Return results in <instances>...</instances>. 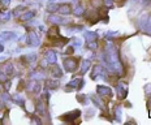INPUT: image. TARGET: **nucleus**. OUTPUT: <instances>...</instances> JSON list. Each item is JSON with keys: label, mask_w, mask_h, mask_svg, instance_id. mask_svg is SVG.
Returning a JSON list of instances; mask_svg holds the SVG:
<instances>
[{"label": "nucleus", "mask_w": 151, "mask_h": 125, "mask_svg": "<svg viewBox=\"0 0 151 125\" xmlns=\"http://www.w3.org/2000/svg\"><path fill=\"white\" fill-rule=\"evenodd\" d=\"M31 123L33 124H42V120L38 117H31Z\"/></svg>", "instance_id": "nucleus-34"}, {"label": "nucleus", "mask_w": 151, "mask_h": 125, "mask_svg": "<svg viewBox=\"0 0 151 125\" xmlns=\"http://www.w3.org/2000/svg\"><path fill=\"white\" fill-rule=\"evenodd\" d=\"M46 87L47 89H57L59 87V81H55V80H47Z\"/></svg>", "instance_id": "nucleus-20"}, {"label": "nucleus", "mask_w": 151, "mask_h": 125, "mask_svg": "<svg viewBox=\"0 0 151 125\" xmlns=\"http://www.w3.org/2000/svg\"><path fill=\"white\" fill-rule=\"evenodd\" d=\"M96 93L100 98H102V96H112V90H111L108 86H104V85H98Z\"/></svg>", "instance_id": "nucleus-5"}, {"label": "nucleus", "mask_w": 151, "mask_h": 125, "mask_svg": "<svg viewBox=\"0 0 151 125\" xmlns=\"http://www.w3.org/2000/svg\"><path fill=\"white\" fill-rule=\"evenodd\" d=\"M106 77V69L102 65H95L93 68V74L91 78L93 80H99V78H104Z\"/></svg>", "instance_id": "nucleus-3"}, {"label": "nucleus", "mask_w": 151, "mask_h": 125, "mask_svg": "<svg viewBox=\"0 0 151 125\" xmlns=\"http://www.w3.org/2000/svg\"><path fill=\"white\" fill-rule=\"evenodd\" d=\"M35 16V10H29V12H26V13H24V15L21 16V21H30L33 17Z\"/></svg>", "instance_id": "nucleus-18"}, {"label": "nucleus", "mask_w": 151, "mask_h": 125, "mask_svg": "<svg viewBox=\"0 0 151 125\" xmlns=\"http://www.w3.org/2000/svg\"><path fill=\"white\" fill-rule=\"evenodd\" d=\"M4 51V46H3V44H0V52H3Z\"/></svg>", "instance_id": "nucleus-39"}, {"label": "nucleus", "mask_w": 151, "mask_h": 125, "mask_svg": "<svg viewBox=\"0 0 151 125\" xmlns=\"http://www.w3.org/2000/svg\"><path fill=\"white\" fill-rule=\"evenodd\" d=\"M35 110H37V112H38L41 116H43L44 113H46V108H44V103H43V102H41V101H39L38 103H37V108H35Z\"/></svg>", "instance_id": "nucleus-21"}, {"label": "nucleus", "mask_w": 151, "mask_h": 125, "mask_svg": "<svg viewBox=\"0 0 151 125\" xmlns=\"http://www.w3.org/2000/svg\"><path fill=\"white\" fill-rule=\"evenodd\" d=\"M73 13L77 16V17H81V16H83V13H85V9H83L82 5H77V7L74 8Z\"/></svg>", "instance_id": "nucleus-23"}, {"label": "nucleus", "mask_w": 151, "mask_h": 125, "mask_svg": "<svg viewBox=\"0 0 151 125\" xmlns=\"http://www.w3.org/2000/svg\"><path fill=\"white\" fill-rule=\"evenodd\" d=\"M12 101L16 102V103H17L18 105H24V104H25L24 98H22L20 94H13V95H12Z\"/></svg>", "instance_id": "nucleus-19"}, {"label": "nucleus", "mask_w": 151, "mask_h": 125, "mask_svg": "<svg viewBox=\"0 0 151 125\" xmlns=\"http://www.w3.org/2000/svg\"><path fill=\"white\" fill-rule=\"evenodd\" d=\"M57 9H59V4H56V3H50L47 5V12H50V13L57 12Z\"/></svg>", "instance_id": "nucleus-22"}, {"label": "nucleus", "mask_w": 151, "mask_h": 125, "mask_svg": "<svg viewBox=\"0 0 151 125\" xmlns=\"http://www.w3.org/2000/svg\"><path fill=\"white\" fill-rule=\"evenodd\" d=\"M145 91H146L147 95L151 96V83H149V85H147L146 87H145Z\"/></svg>", "instance_id": "nucleus-31"}, {"label": "nucleus", "mask_w": 151, "mask_h": 125, "mask_svg": "<svg viewBox=\"0 0 151 125\" xmlns=\"http://www.w3.org/2000/svg\"><path fill=\"white\" fill-rule=\"evenodd\" d=\"M91 4H93L94 7H99V5L102 4V3H100L99 0H91Z\"/></svg>", "instance_id": "nucleus-36"}, {"label": "nucleus", "mask_w": 151, "mask_h": 125, "mask_svg": "<svg viewBox=\"0 0 151 125\" xmlns=\"http://www.w3.org/2000/svg\"><path fill=\"white\" fill-rule=\"evenodd\" d=\"M48 21H50V22H52V24H55V25L65 24V22H66L63 17H60V16H57V15H51V16L48 17Z\"/></svg>", "instance_id": "nucleus-11"}, {"label": "nucleus", "mask_w": 151, "mask_h": 125, "mask_svg": "<svg viewBox=\"0 0 151 125\" xmlns=\"http://www.w3.org/2000/svg\"><path fill=\"white\" fill-rule=\"evenodd\" d=\"M57 12L60 13V15H63V16H69L72 13V8H71V5L69 4H60L59 5Z\"/></svg>", "instance_id": "nucleus-8"}, {"label": "nucleus", "mask_w": 151, "mask_h": 125, "mask_svg": "<svg viewBox=\"0 0 151 125\" xmlns=\"http://www.w3.org/2000/svg\"><path fill=\"white\" fill-rule=\"evenodd\" d=\"M10 83H12V82H10L9 80H7V81L4 82V87H5V90H9V89H10Z\"/></svg>", "instance_id": "nucleus-35"}, {"label": "nucleus", "mask_w": 151, "mask_h": 125, "mask_svg": "<svg viewBox=\"0 0 151 125\" xmlns=\"http://www.w3.org/2000/svg\"><path fill=\"white\" fill-rule=\"evenodd\" d=\"M30 77L34 80H43L44 78V74H39L38 72H33L31 74H30Z\"/></svg>", "instance_id": "nucleus-27"}, {"label": "nucleus", "mask_w": 151, "mask_h": 125, "mask_svg": "<svg viewBox=\"0 0 151 125\" xmlns=\"http://www.w3.org/2000/svg\"><path fill=\"white\" fill-rule=\"evenodd\" d=\"M0 81H7V76H5V74H1L0 73Z\"/></svg>", "instance_id": "nucleus-38"}, {"label": "nucleus", "mask_w": 151, "mask_h": 125, "mask_svg": "<svg viewBox=\"0 0 151 125\" xmlns=\"http://www.w3.org/2000/svg\"><path fill=\"white\" fill-rule=\"evenodd\" d=\"M47 65H48V61H47V59L44 57V59L41 61V66L42 68H47Z\"/></svg>", "instance_id": "nucleus-33"}, {"label": "nucleus", "mask_w": 151, "mask_h": 125, "mask_svg": "<svg viewBox=\"0 0 151 125\" xmlns=\"http://www.w3.org/2000/svg\"><path fill=\"white\" fill-rule=\"evenodd\" d=\"M90 66H91V61H90V60H83V61L81 63L80 73L81 74H86V72L90 69Z\"/></svg>", "instance_id": "nucleus-13"}, {"label": "nucleus", "mask_w": 151, "mask_h": 125, "mask_svg": "<svg viewBox=\"0 0 151 125\" xmlns=\"http://www.w3.org/2000/svg\"><path fill=\"white\" fill-rule=\"evenodd\" d=\"M81 115V111L80 110H76V111H72V112L66 113L65 117H64V120L68 121V123H71V119H74V117H78V116Z\"/></svg>", "instance_id": "nucleus-15"}, {"label": "nucleus", "mask_w": 151, "mask_h": 125, "mask_svg": "<svg viewBox=\"0 0 151 125\" xmlns=\"http://www.w3.org/2000/svg\"><path fill=\"white\" fill-rule=\"evenodd\" d=\"M26 39H27V44L31 46V47H37V46L41 44V39H39L38 34L35 31H30L29 34H27Z\"/></svg>", "instance_id": "nucleus-4"}, {"label": "nucleus", "mask_w": 151, "mask_h": 125, "mask_svg": "<svg viewBox=\"0 0 151 125\" xmlns=\"http://www.w3.org/2000/svg\"><path fill=\"white\" fill-rule=\"evenodd\" d=\"M4 72H5V74H13V64L8 63L7 65L4 66Z\"/></svg>", "instance_id": "nucleus-25"}, {"label": "nucleus", "mask_w": 151, "mask_h": 125, "mask_svg": "<svg viewBox=\"0 0 151 125\" xmlns=\"http://www.w3.org/2000/svg\"><path fill=\"white\" fill-rule=\"evenodd\" d=\"M9 99H10V96L8 95L7 93H5V94H1V101H3V102H8Z\"/></svg>", "instance_id": "nucleus-30"}, {"label": "nucleus", "mask_w": 151, "mask_h": 125, "mask_svg": "<svg viewBox=\"0 0 151 125\" xmlns=\"http://www.w3.org/2000/svg\"><path fill=\"white\" fill-rule=\"evenodd\" d=\"M51 74L54 77H56V78H60V77L63 76V71L60 69V66H59L57 64L54 65V68H52V71H51Z\"/></svg>", "instance_id": "nucleus-17"}, {"label": "nucleus", "mask_w": 151, "mask_h": 125, "mask_svg": "<svg viewBox=\"0 0 151 125\" xmlns=\"http://www.w3.org/2000/svg\"><path fill=\"white\" fill-rule=\"evenodd\" d=\"M1 4H4L5 7H8V5L10 4V0H1Z\"/></svg>", "instance_id": "nucleus-37"}, {"label": "nucleus", "mask_w": 151, "mask_h": 125, "mask_svg": "<svg viewBox=\"0 0 151 125\" xmlns=\"http://www.w3.org/2000/svg\"><path fill=\"white\" fill-rule=\"evenodd\" d=\"M115 35H119L117 31H107L106 33V37H115Z\"/></svg>", "instance_id": "nucleus-32"}, {"label": "nucleus", "mask_w": 151, "mask_h": 125, "mask_svg": "<svg viewBox=\"0 0 151 125\" xmlns=\"http://www.w3.org/2000/svg\"><path fill=\"white\" fill-rule=\"evenodd\" d=\"M0 38H1L3 41H12V39H16V38H17V34L13 31H3L1 34H0Z\"/></svg>", "instance_id": "nucleus-9"}, {"label": "nucleus", "mask_w": 151, "mask_h": 125, "mask_svg": "<svg viewBox=\"0 0 151 125\" xmlns=\"http://www.w3.org/2000/svg\"><path fill=\"white\" fill-rule=\"evenodd\" d=\"M46 59H47L50 65H55V64L57 63V54L54 50H48V51L46 52Z\"/></svg>", "instance_id": "nucleus-7"}, {"label": "nucleus", "mask_w": 151, "mask_h": 125, "mask_svg": "<svg viewBox=\"0 0 151 125\" xmlns=\"http://www.w3.org/2000/svg\"><path fill=\"white\" fill-rule=\"evenodd\" d=\"M77 66H78V64L76 61V59L69 57V59L64 60V68H65L66 72H74L76 69H77Z\"/></svg>", "instance_id": "nucleus-6"}, {"label": "nucleus", "mask_w": 151, "mask_h": 125, "mask_svg": "<svg viewBox=\"0 0 151 125\" xmlns=\"http://www.w3.org/2000/svg\"><path fill=\"white\" fill-rule=\"evenodd\" d=\"M86 42H91V41H96L98 39V33L96 31H85L83 33Z\"/></svg>", "instance_id": "nucleus-12"}, {"label": "nucleus", "mask_w": 151, "mask_h": 125, "mask_svg": "<svg viewBox=\"0 0 151 125\" xmlns=\"http://www.w3.org/2000/svg\"><path fill=\"white\" fill-rule=\"evenodd\" d=\"M83 86V80L82 78H73L68 83V87H74V89H81Z\"/></svg>", "instance_id": "nucleus-10"}, {"label": "nucleus", "mask_w": 151, "mask_h": 125, "mask_svg": "<svg viewBox=\"0 0 151 125\" xmlns=\"http://www.w3.org/2000/svg\"><path fill=\"white\" fill-rule=\"evenodd\" d=\"M86 47H87V48H90V50H96V47H98V42H96V41L87 42V43H86Z\"/></svg>", "instance_id": "nucleus-26"}, {"label": "nucleus", "mask_w": 151, "mask_h": 125, "mask_svg": "<svg viewBox=\"0 0 151 125\" xmlns=\"http://www.w3.org/2000/svg\"><path fill=\"white\" fill-rule=\"evenodd\" d=\"M150 104H151V99H150Z\"/></svg>", "instance_id": "nucleus-42"}, {"label": "nucleus", "mask_w": 151, "mask_h": 125, "mask_svg": "<svg viewBox=\"0 0 151 125\" xmlns=\"http://www.w3.org/2000/svg\"><path fill=\"white\" fill-rule=\"evenodd\" d=\"M104 61L107 64V68L110 72H112L115 74H119V76H122L124 74V65L121 63V59H120V55L117 48L113 46V44H108L107 46V51L104 52Z\"/></svg>", "instance_id": "nucleus-1"}, {"label": "nucleus", "mask_w": 151, "mask_h": 125, "mask_svg": "<svg viewBox=\"0 0 151 125\" xmlns=\"http://www.w3.org/2000/svg\"><path fill=\"white\" fill-rule=\"evenodd\" d=\"M72 42H73V43H72V46H73L74 48H76V47H80V46H81V41L78 39V38H74V39L72 41Z\"/></svg>", "instance_id": "nucleus-28"}, {"label": "nucleus", "mask_w": 151, "mask_h": 125, "mask_svg": "<svg viewBox=\"0 0 151 125\" xmlns=\"http://www.w3.org/2000/svg\"><path fill=\"white\" fill-rule=\"evenodd\" d=\"M104 5L106 7H108V8H111V7H113V0H104Z\"/></svg>", "instance_id": "nucleus-29"}, {"label": "nucleus", "mask_w": 151, "mask_h": 125, "mask_svg": "<svg viewBox=\"0 0 151 125\" xmlns=\"http://www.w3.org/2000/svg\"><path fill=\"white\" fill-rule=\"evenodd\" d=\"M10 17H12V13H10L9 10H1V12H0V21L7 22L10 20Z\"/></svg>", "instance_id": "nucleus-16"}, {"label": "nucleus", "mask_w": 151, "mask_h": 125, "mask_svg": "<svg viewBox=\"0 0 151 125\" xmlns=\"http://www.w3.org/2000/svg\"><path fill=\"white\" fill-rule=\"evenodd\" d=\"M115 117H116V120L119 121H121V107L120 105H116L115 107Z\"/></svg>", "instance_id": "nucleus-24"}, {"label": "nucleus", "mask_w": 151, "mask_h": 125, "mask_svg": "<svg viewBox=\"0 0 151 125\" xmlns=\"http://www.w3.org/2000/svg\"><path fill=\"white\" fill-rule=\"evenodd\" d=\"M91 101L94 102V104L96 105L98 108H100V110L102 111H104L106 110V107H104V102L102 101V99H100V96L98 95V96H91Z\"/></svg>", "instance_id": "nucleus-14"}, {"label": "nucleus", "mask_w": 151, "mask_h": 125, "mask_svg": "<svg viewBox=\"0 0 151 125\" xmlns=\"http://www.w3.org/2000/svg\"><path fill=\"white\" fill-rule=\"evenodd\" d=\"M116 93L120 99H125L128 95V85L124 82H119L116 85Z\"/></svg>", "instance_id": "nucleus-2"}, {"label": "nucleus", "mask_w": 151, "mask_h": 125, "mask_svg": "<svg viewBox=\"0 0 151 125\" xmlns=\"http://www.w3.org/2000/svg\"><path fill=\"white\" fill-rule=\"evenodd\" d=\"M0 93H3V85L0 83Z\"/></svg>", "instance_id": "nucleus-40"}, {"label": "nucleus", "mask_w": 151, "mask_h": 125, "mask_svg": "<svg viewBox=\"0 0 151 125\" xmlns=\"http://www.w3.org/2000/svg\"><path fill=\"white\" fill-rule=\"evenodd\" d=\"M0 73H1V68H0Z\"/></svg>", "instance_id": "nucleus-41"}]
</instances>
